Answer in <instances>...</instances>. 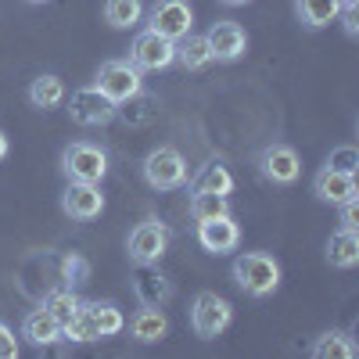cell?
Returning <instances> with one entry per match:
<instances>
[{"mask_svg":"<svg viewBox=\"0 0 359 359\" xmlns=\"http://www.w3.org/2000/svg\"><path fill=\"white\" fill-rule=\"evenodd\" d=\"M194 237H198V245L205 252L226 255V252H233L237 245H241V226L233 223V216H212V219H201L198 223Z\"/></svg>","mask_w":359,"mask_h":359,"instance_id":"4fadbf2b","label":"cell"},{"mask_svg":"<svg viewBox=\"0 0 359 359\" xmlns=\"http://www.w3.org/2000/svg\"><path fill=\"white\" fill-rule=\"evenodd\" d=\"M47 313H54L57 320H69L72 313H76V306H79V298H76V291H72V284H62V287H54V291H47L43 294V302H40Z\"/></svg>","mask_w":359,"mask_h":359,"instance_id":"4316f807","label":"cell"},{"mask_svg":"<svg viewBox=\"0 0 359 359\" xmlns=\"http://www.w3.org/2000/svg\"><path fill=\"white\" fill-rule=\"evenodd\" d=\"M8 147H11V144H8V133H4V130H0V162H4V158H8Z\"/></svg>","mask_w":359,"mask_h":359,"instance_id":"d6a6232c","label":"cell"},{"mask_svg":"<svg viewBox=\"0 0 359 359\" xmlns=\"http://www.w3.org/2000/svg\"><path fill=\"white\" fill-rule=\"evenodd\" d=\"M62 338L79 341V345H86V341H101V331H97V323H94V309H90V302H79L76 313L62 323Z\"/></svg>","mask_w":359,"mask_h":359,"instance_id":"ffe728a7","label":"cell"},{"mask_svg":"<svg viewBox=\"0 0 359 359\" xmlns=\"http://www.w3.org/2000/svg\"><path fill=\"white\" fill-rule=\"evenodd\" d=\"M309 355H313V359H355V355H359V345H355L345 331H327V334H320V338L313 341Z\"/></svg>","mask_w":359,"mask_h":359,"instance_id":"44dd1931","label":"cell"},{"mask_svg":"<svg viewBox=\"0 0 359 359\" xmlns=\"http://www.w3.org/2000/svg\"><path fill=\"white\" fill-rule=\"evenodd\" d=\"M130 62L140 69V72H162L176 62V43L151 33V29H144V33L133 40L130 47Z\"/></svg>","mask_w":359,"mask_h":359,"instance_id":"30bf717a","label":"cell"},{"mask_svg":"<svg viewBox=\"0 0 359 359\" xmlns=\"http://www.w3.org/2000/svg\"><path fill=\"white\" fill-rule=\"evenodd\" d=\"M341 4H345V8H359V0H341Z\"/></svg>","mask_w":359,"mask_h":359,"instance_id":"836d02e7","label":"cell"},{"mask_svg":"<svg viewBox=\"0 0 359 359\" xmlns=\"http://www.w3.org/2000/svg\"><path fill=\"white\" fill-rule=\"evenodd\" d=\"M169 334V316L162 313V306H144L130 316V338L140 345H155Z\"/></svg>","mask_w":359,"mask_h":359,"instance_id":"9a60e30c","label":"cell"},{"mask_svg":"<svg viewBox=\"0 0 359 359\" xmlns=\"http://www.w3.org/2000/svg\"><path fill=\"white\" fill-rule=\"evenodd\" d=\"M140 169H144L147 187H155V191H176V187L187 184V162H184V155H180L176 147H169V144L155 147V151L144 158Z\"/></svg>","mask_w":359,"mask_h":359,"instance_id":"5b68a950","label":"cell"},{"mask_svg":"<svg viewBox=\"0 0 359 359\" xmlns=\"http://www.w3.org/2000/svg\"><path fill=\"white\" fill-rule=\"evenodd\" d=\"M338 18H345V33H348V36H355V33H359V25H355V18H359V15H355V8H341V15H338Z\"/></svg>","mask_w":359,"mask_h":359,"instance_id":"4dcf8cb0","label":"cell"},{"mask_svg":"<svg viewBox=\"0 0 359 359\" xmlns=\"http://www.w3.org/2000/svg\"><path fill=\"white\" fill-rule=\"evenodd\" d=\"M338 208H341V226H345V230H359V198L341 201Z\"/></svg>","mask_w":359,"mask_h":359,"instance_id":"f1b7e54d","label":"cell"},{"mask_svg":"<svg viewBox=\"0 0 359 359\" xmlns=\"http://www.w3.org/2000/svg\"><path fill=\"white\" fill-rule=\"evenodd\" d=\"M126 252H130V262H137V266L158 262L169 252V226L158 223V219L137 223L133 233H130V241H126Z\"/></svg>","mask_w":359,"mask_h":359,"instance_id":"ba28073f","label":"cell"},{"mask_svg":"<svg viewBox=\"0 0 359 359\" xmlns=\"http://www.w3.org/2000/svg\"><path fill=\"white\" fill-rule=\"evenodd\" d=\"M191 25H194V11H191L187 0H155V4L147 8V29L172 40V43L180 36H187Z\"/></svg>","mask_w":359,"mask_h":359,"instance_id":"52a82bcc","label":"cell"},{"mask_svg":"<svg viewBox=\"0 0 359 359\" xmlns=\"http://www.w3.org/2000/svg\"><path fill=\"white\" fill-rule=\"evenodd\" d=\"M205 40H208V50H212V62H223V65L237 62V57H245V50H248L245 29L237 25V22H230V18L212 22V29L205 33Z\"/></svg>","mask_w":359,"mask_h":359,"instance_id":"8fae6325","label":"cell"},{"mask_svg":"<svg viewBox=\"0 0 359 359\" xmlns=\"http://www.w3.org/2000/svg\"><path fill=\"white\" fill-rule=\"evenodd\" d=\"M230 320H233V306L226 302L223 294H216V291H198L194 294V302H191V327H194L198 338H205V341L219 338L230 327Z\"/></svg>","mask_w":359,"mask_h":359,"instance_id":"277c9868","label":"cell"},{"mask_svg":"<svg viewBox=\"0 0 359 359\" xmlns=\"http://www.w3.org/2000/svg\"><path fill=\"white\" fill-rule=\"evenodd\" d=\"M65 277H86V266L79 259H69L65 262Z\"/></svg>","mask_w":359,"mask_h":359,"instance_id":"1f68e13d","label":"cell"},{"mask_svg":"<svg viewBox=\"0 0 359 359\" xmlns=\"http://www.w3.org/2000/svg\"><path fill=\"white\" fill-rule=\"evenodd\" d=\"M15 355H18V341L11 334V327L0 323V359H15Z\"/></svg>","mask_w":359,"mask_h":359,"instance_id":"f546056e","label":"cell"},{"mask_svg":"<svg viewBox=\"0 0 359 359\" xmlns=\"http://www.w3.org/2000/svg\"><path fill=\"white\" fill-rule=\"evenodd\" d=\"M212 216H230V198L212 194V191H191V219H212Z\"/></svg>","mask_w":359,"mask_h":359,"instance_id":"cb8c5ba5","label":"cell"},{"mask_svg":"<svg viewBox=\"0 0 359 359\" xmlns=\"http://www.w3.org/2000/svg\"><path fill=\"white\" fill-rule=\"evenodd\" d=\"M22 338H25L29 345H36V348H47V345H54V341H62V320L40 306V309H33V313H25V320H22Z\"/></svg>","mask_w":359,"mask_h":359,"instance_id":"2e32d148","label":"cell"},{"mask_svg":"<svg viewBox=\"0 0 359 359\" xmlns=\"http://www.w3.org/2000/svg\"><path fill=\"white\" fill-rule=\"evenodd\" d=\"M341 8V0H294V15L306 29H327L331 22H338Z\"/></svg>","mask_w":359,"mask_h":359,"instance_id":"e0dca14e","label":"cell"},{"mask_svg":"<svg viewBox=\"0 0 359 359\" xmlns=\"http://www.w3.org/2000/svg\"><path fill=\"white\" fill-rule=\"evenodd\" d=\"M255 169L259 176L266 180V184H273V187H291L298 176H302V158H298V151L291 144H266L259 158H255Z\"/></svg>","mask_w":359,"mask_h":359,"instance_id":"8992f818","label":"cell"},{"mask_svg":"<svg viewBox=\"0 0 359 359\" xmlns=\"http://www.w3.org/2000/svg\"><path fill=\"white\" fill-rule=\"evenodd\" d=\"M115 101H108L97 86H79L72 101H69V115L76 126H108L115 118Z\"/></svg>","mask_w":359,"mask_h":359,"instance_id":"9c48e42d","label":"cell"},{"mask_svg":"<svg viewBox=\"0 0 359 359\" xmlns=\"http://www.w3.org/2000/svg\"><path fill=\"white\" fill-rule=\"evenodd\" d=\"M90 309H94V323H97L101 338H115L126 331V316L115 302H90Z\"/></svg>","mask_w":359,"mask_h":359,"instance_id":"484cf974","label":"cell"},{"mask_svg":"<svg viewBox=\"0 0 359 359\" xmlns=\"http://www.w3.org/2000/svg\"><path fill=\"white\" fill-rule=\"evenodd\" d=\"M94 86L101 90L108 101L123 104V101H130L133 94H144V72H140L133 62H126V57H111V62H104V65L97 69Z\"/></svg>","mask_w":359,"mask_h":359,"instance_id":"3957f363","label":"cell"},{"mask_svg":"<svg viewBox=\"0 0 359 359\" xmlns=\"http://www.w3.org/2000/svg\"><path fill=\"white\" fill-rule=\"evenodd\" d=\"M29 4H47V0H29Z\"/></svg>","mask_w":359,"mask_h":359,"instance_id":"d590c367","label":"cell"},{"mask_svg":"<svg viewBox=\"0 0 359 359\" xmlns=\"http://www.w3.org/2000/svg\"><path fill=\"white\" fill-rule=\"evenodd\" d=\"M223 4H252V0H223Z\"/></svg>","mask_w":359,"mask_h":359,"instance_id":"e575fe53","label":"cell"},{"mask_svg":"<svg viewBox=\"0 0 359 359\" xmlns=\"http://www.w3.org/2000/svg\"><path fill=\"white\" fill-rule=\"evenodd\" d=\"M29 101H33V108H40V111L62 108L65 104V83H62V76H54V72L36 76L33 83H29Z\"/></svg>","mask_w":359,"mask_h":359,"instance_id":"ac0fdd59","label":"cell"},{"mask_svg":"<svg viewBox=\"0 0 359 359\" xmlns=\"http://www.w3.org/2000/svg\"><path fill=\"white\" fill-rule=\"evenodd\" d=\"M62 212L69 219H79V223H90L104 212V194L97 184H72L62 191Z\"/></svg>","mask_w":359,"mask_h":359,"instance_id":"7c38bea8","label":"cell"},{"mask_svg":"<svg viewBox=\"0 0 359 359\" xmlns=\"http://www.w3.org/2000/svg\"><path fill=\"white\" fill-rule=\"evenodd\" d=\"M313 194L320 201H331V205H341V201H352L359 198V184H355V172H338V169H320L313 176Z\"/></svg>","mask_w":359,"mask_h":359,"instance_id":"5bb4252c","label":"cell"},{"mask_svg":"<svg viewBox=\"0 0 359 359\" xmlns=\"http://www.w3.org/2000/svg\"><path fill=\"white\" fill-rule=\"evenodd\" d=\"M233 284L252 298H266L280 287V262L269 252H245L233 259Z\"/></svg>","mask_w":359,"mask_h":359,"instance_id":"6da1fadb","label":"cell"},{"mask_svg":"<svg viewBox=\"0 0 359 359\" xmlns=\"http://www.w3.org/2000/svg\"><path fill=\"white\" fill-rule=\"evenodd\" d=\"M355 165H359V151H355L352 144L334 147L331 158H327V169H338V172H355Z\"/></svg>","mask_w":359,"mask_h":359,"instance_id":"83f0119b","label":"cell"},{"mask_svg":"<svg viewBox=\"0 0 359 359\" xmlns=\"http://www.w3.org/2000/svg\"><path fill=\"white\" fill-rule=\"evenodd\" d=\"M327 262L334 269H352L359 262V230H334L327 241Z\"/></svg>","mask_w":359,"mask_h":359,"instance_id":"d6986e66","label":"cell"},{"mask_svg":"<svg viewBox=\"0 0 359 359\" xmlns=\"http://www.w3.org/2000/svg\"><path fill=\"white\" fill-rule=\"evenodd\" d=\"M176 62L184 65L187 72H198V69H205V65H212L208 40H205V36H194V33L180 36V40H176Z\"/></svg>","mask_w":359,"mask_h":359,"instance_id":"603a6c76","label":"cell"},{"mask_svg":"<svg viewBox=\"0 0 359 359\" xmlns=\"http://www.w3.org/2000/svg\"><path fill=\"white\" fill-rule=\"evenodd\" d=\"M144 18L140 0H104V22L111 29H133Z\"/></svg>","mask_w":359,"mask_h":359,"instance_id":"d4e9b609","label":"cell"},{"mask_svg":"<svg viewBox=\"0 0 359 359\" xmlns=\"http://www.w3.org/2000/svg\"><path fill=\"white\" fill-rule=\"evenodd\" d=\"M191 191H212V194H230L233 191V176H230V169L219 162V158H208L201 169H198V176L191 180Z\"/></svg>","mask_w":359,"mask_h":359,"instance_id":"7402d4cb","label":"cell"},{"mask_svg":"<svg viewBox=\"0 0 359 359\" xmlns=\"http://www.w3.org/2000/svg\"><path fill=\"white\" fill-rule=\"evenodd\" d=\"M62 172L72 184H101L108 172V155L104 147L90 144V140H76L62 151Z\"/></svg>","mask_w":359,"mask_h":359,"instance_id":"7a4b0ae2","label":"cell"}]
</instances>
